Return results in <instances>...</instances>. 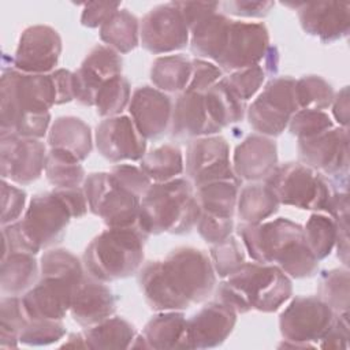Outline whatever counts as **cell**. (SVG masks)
<instances>
[{"label":"cell","instance_id":"obj_10","mask_svg":"<svg viewBox=\"0 0 350 350\" xmlns=\"http://www.w3.org/2000/svg\"><path fill=\"white\" fill-rule=\"evenodd\" d=\"M89 211L108 228L131 227L138 221L141 197L119 185L111 172H92L82 185Z\"/></svg>","mask_w":350,"mask_h":350},{"label":"cell","instance_id":"obj_39","mask_svg":"<svg viewBox=\"0 0 350 350\" xmlns=\"http://www.w3.org/2000/svg\"><path fill=\"white\" fill-rule=\"evenodd\" d=\"M350 276L347 267L321 272L317 282V297L336 314L349 313Z\"/></svg>","mask_w":350,"mask_h":350},{"label":"cell","instance_id":"obj_22","mask_svg":"<svg viewBox=\"0 0 350 350\" xmlns=\"http://www.w3.org/2000/svg\"><path fill=\"white\" fill-rule=\"evenodd\" d=\"M237 313L213 299L186 320L183 349H212L220 346L232 332Z\"/></svg>","mask_w":350,"mask_h":350},{"label":"cell","instance_id":"obj_51","mask_svg":"<svg viewBox=\"0 0 350 350\" xmlns=\"http://www.w3.org/2000/svg\"><path fill=\"white\" fill-rule=\"evenodd\" d=\"M109 172L119 185L139 197H142L148 187L152 185L145 172L139 167L131 164H116L111 168Z\"/></svg>","mask_w":350,"mask_h":350},{"label":"cell","instance_id":"obj_23","mask_svg":"<svg viewBox=\"0 0 350 350\" xmlns=\"http://www.w3.org/2000/svg\"><path fill=\"white\" fill-rule=\"evenodd\" d=\"M129 113L145 139L163 137L171 124L172 101L161 90L152 86L137 88L130 98Z\"/></svg>","mask_w":350,"mask_h":350},{"label":"cell","instance_id":"obj_35","mask_svg":"<svg viewBox=\"0 0 350 350\" xmlns=\"http://www.w3.org/2000/svg\"><path fill=\"white\" fill-rule=\"evenodd\" d=\"M191 75V59L185 55H165L153 60L150 81L156 89L167 93H182Z\"/></svg>","mask_w":350,"mask_h":350},{"label":"cell","instance_id":"obj_21","mask_svg":"<svg viewBox=\"0 0 350 350\" xmlns=\"http://www.w3.org/2000/svg\"><path fill=\"white\" fill-rule=\"evenodd\" d=\"M123 60L120 53L107 45H96L86 55L79 68L72 72L74 100L81 105L94 107V100L101 85L122 75Z\"/></svg>","mask_w":350,"mask_h":350},{"label":"cell","instance_id":"obj_45","mask_svg":"<svg viewBox=\"0 0 350 350\" xmlns=\"http://www.w3.org/2000/svg\"><path fill=\"white\" fill-rule=\"evenodd\" d=\"M267 77L265 68L258 63L256 66L230 72L227 77H223V79L231 92L239 100L246 103L258 92Z\"/></svg>","mask_w":350,"mask_h":350},{"label":"cell","instance_id":"obj_40","mask_svg":"<svg viewBox=\"0 0 350 350\" xmlns=\"http://www.w3.org/2000/svg\"><path fill=\"white\" fill-rule=\"evenodd\" d=\"M44 172L55 189L79 187L86 178L85 168L79 161L52 149L48 150Z\"/></svg>","mask_w":350,"mask_h":350},{"label":"cell","instance_id":"obj_54","mask_svg":"<svg viewBox=\"0 0 350 350\" xmlns=\"http://www.w3.org/2000/svg\"><path fill=\"white\" fill-rule=\"evenodd\" d=\"M189 29L191 30L200 21L215 14L220 8V3H202V1H174Z\"/></svg>","mask_w":350,"mask_h":350},{"label":"cell","instance_id":"obj_47","mask_svg":"<svg viewBox=\"0 0 350 350\" xmlns=\"http://www.w3.org/2000/svg\"><path fill=\"white\" fill-rule=\"evenodd\" d=\"M66 335L62 320H30L19 334V343L27 346H46L56 343Z\"/></svg>","mask_w":350,"mask_h":350},{"label":"cell","instance_id":"obj_37","mask_svg":"<svg viewBox=\"0 0 350 350\" xmlns=\"http://www.w3.org/2000/svg\"><path fill=\"white\" fill-rule=\"evenodd\" d=\"M139 168L152 183L168 182L179 178L185 171L183 153L172 144L160 145L144 154L139 160Z\"/></svg>","mask_w":350,"mask_h":350},{"label":"cell","instance_id":"obj_33","mask_svg":"<svg viewBox=\"0 0 350 350\" xmlns=\"http://www.w3.org/2000/svg\"><path fill=\"white\" fill-rule=\"evenodd\" d=\"M204 98L209 118L219 131L241 122L246 115V104L231 92L223 78L204 93Z\"/></svg>","mask_w":350,"mask_h":350},{"label":"cell","instance_id":"obj_56","mask_svg":"<svg viewBox=\"0 0 350 350\" xmlns=\"http://www.w3.org/2000/svg\"><path fill=\"white\" fill-rule=\"evenodd\" d=\"M56 89H57V103L56 105L66 104L74 100V83H72V72L66 68H57L52 72Z\"/></svg>","mask_w":350,"mask_h":350},{"label":"cell","instance_id":"obj_43","mask_svg":"<svg viewBox=\"0 0 350 350\" xmlns=\"http://www.w3.org/2000/svg\"><path fill=\"white\" fill-rule=\"evenodd\" d=\"M295 96L299 109L324 111L331 107L335 92L320 75H304L295 79Z\"/></svg>","mask_w":350,"mask_h":350},{"label":"cell","instance_id":"obj_1","mask_svg":"<svg viewBox=\"0 0 350 350\" xmlns=\"http://www.w3.org/2000/svg\"><path fill=\"white\" fill-rule=\"evenodd\" d=\"M146 305L156 310H185L205 301L216 286L211 257L197 247L180 246L138 271Z\"/></svg>","mask_w":350,"mask_h":350},{"label":"cell","instance_id":"obj_48","mask_svg":"<svg viewBox=\"0 0 350 350\" xmlns=\"http://www.w3.org/2000/svg\"><path fill=\"white\" fill-rule=\"evenodd\" d=\"M223 78V71L213 62L205 59H191V75L186 92L204 94Z\"/></svg>","mask_w":350,"mask_h":350},{"label":"cell","instance_id":"obj_25","mask_svg":"<svg viewBox=\"0 0 350 350\" xmlns=\"http://www.w3.org/2000/svg\"><path fill=\"white\" fill-rule=\"evenodd\" d=\"M276 167L278 146L271 137L252 134L234 150L232 170L239 180H265Z\"/></svg>","mask_w":350,"mask_h":350},{"label":"cell","instance_id":"obj_42","mask_svg":"<svg viewBox=\"0 0 350 350\" xmlns=\"http://www.w3.org/2000/svg\"><path fill=\"white\" fill-rule=\"evenodd\" d=\"M131 98V86L123 75L105 81L98 89L94 100L96 111L103 118L118 116L126 109Z\"/></svg>","mask_w":350,"mask_h":350},{"label":"cell","instance_id":"obj_41","mask_svg":"<svg viewBox=\"0 0 350 350\" xmlns=\"http://www.w3.org/2000/svg\"><path fill=\"white\" fill-rule=\"evenodd\" d=\"M0 347H16L19 334L30 321L19 295H3L0 301Z\"/></svg>","mask_w":350,"mask_h":350},{"label":"cell","instance_id":"obj_6","mask_svg":"<svg viewBox=\"0 0 350 350\" xmlns=\"http://www.w3.org/2000/svg\"><path fill=\"white\" fill-rule=\"evenodd\" d=\"M201 208L196 189L186 178L152 183L141 197L137 226L149 237L167 234H187L198 220Z\"/></svg>","mask_w":350,"mask_h":350},{"label":"cell","instance_id":"obj_5","mask_svg":"<svg viewBox=\"0 0 350 350\" xmlns=\"http://www.w3.org/2000/svg\"><path fill=\"white\" fill-rule=\"evenodd\" d=\"M72 215L53 189L36 194L22 219L3 226V256L12 252L37 254L42 249H49L60 243Z\"/></svg>","mask_w":350,"mask_h":350},{"label":"cell","instance_id":"obj_9","mask_svg":"<svg viewBox=\"0 0 350 350\" xmlns=\"http://www.w3.org/2000/svg\"><path fill=\"white\" fill-rule=\"evenodd\" d=\"M265 183L279 204L305 211H324L332 193L328 178L299 161L278 164Z\"/></svg>","mask_w":350,"mask_h":350},{"label":"cell","instance_id":"obj_58","mask_svg":"<svg viewBox=\"0 0 350 350\" xmlns=\"http://www.w3.org/2000/svg\"><path fill=\"white\" fill-rule=\"evenodd\" d=\"M62 347H74V349H85V342H83V336L82 332H77V334H71L68 336V339L62 345Z\"/></svg>","mask_w":350,"mask_h":350},{"label":"cell","instance_id":"obj_44","mask_svg":"<svg viewBox=\"0 0 350 350\" xmlns=\"http://www.w3.org/2000/svg\"><path fill=\"white\" fill-rule=\"evenodd\" d=\"M211 261L216 275L224 279L246 262V252L242 242L231 234L224 241L212 245Z\"/></svg>","mask_w":350,"mask_h":350},{"label":"cell","instance_id":"obj_36","mask_svg":"<svg viewBox=\"0 0 350 350\" xmlns=\"http://www.w3.org/2000/svg\"><path fill=\"white\" fill-rule=\"evenodd\" d=\"M241 185L239 180H215L194 187L201 211L220 217H232Z\"/></svg>","mask_w":350,"mask_h":350},{"label":"cell","instance_id":"obj_19","mask_svg":"<svg viewBox=\"0 0 350 350\" xmlns=\"http://www.w3.org/2000/svg\"><path fill=\"white\" fill-rule=\"evenodd\" d=\"M97 152L111 163L139 161L146 153V139L127 115L101 120L94 131Z\"/></svg>","mask_w":350,"mask_h":350},{"label":"cell","instance_id":"obj_46","mask_svg":"<svg viewBox=\"0 0 350 350\" xmlns=\"http://www.w3.org/2000/svg\"><path fill=\"white\" fill-rule=\"evenodd\" d=\"M334 127L331 116L325 111L317 109H298L288 122V131L291 135L299 138H309Z\"/></svg>","mask_w":350,"mask_h":350},{"label":"cell","instance_id":"obj_31","mask_svg":"<svg viewBox=\"0 0 350 350\" xmlns=\"http://www.w3.org/2000/svg\"><path fill=\"white\" fill-rule=\"evenodd\" d=\"M279 201L267 183L245 185L238 193L237 215L241 223L256 224L275 215L279 209Z\"/></svg>","mask_w":350,"mask_h":350},{"label":"cell","instance_id":"obj_18","mask_svg":"<svg viewBox=\"0 0 350 350\" xmlns=\"http://www.w3.org/2000/svg\"><path fill=\"white\" fill-rule=\"evenodd\" d=\"M62 49L57 30L46 25L29 26L19 37L12 66L26 74H51L59 63Z\"/></svg>","mask_w":350,"mask_h":350},{"label":"cell","instance_id":"obj_3","mask_svg":"<svg viewBox=\"0 0 350 350\" xmlns=\"http://www.w3.org/2000/svg\"><path fill=\"white\" fill-rule=\"evenodd\" d=\"M86 271L70 250L48 249L40 258L37 283L22 294V304L30 320H62L70 312L75 288Z\"/></svg>","mask_w":350,"mask_h":350},{"label":"cell","instance_id":"obj_17","mask_svg":"<svg viewBox=\"0 0 350 350\" xmlns=\"http://www.w3.org/2000/svg\"><path fill=\"white\" fill-rule=\"evenodd\" d=\"M269 48V31L262 22L234 21L230 25L224 51L215 63L221 71L234 72L262 62Z\"/></svg>","mask_w":350,"mask_h":350},{"label":"cell","instance_id":"obj_50","mask_svg":"<svg viewBox=\"0 0 350 350\" xmlns=\"http://www.w3.org/2000/svg\"><path fill=\"white\" fill-rule=\"evenodd\" d=\"M26 193L25 190L8 183L1 182V226L11 224L21 219L25 211Z\"/></svg>","mask_w":350,"mask_h":350},{"label":"cell","instance_id":"obj_27","mask_svg":"<svg viewBox=\"0 0 350 350\" xmlns=\"http://www.w3.org/2000/svg\"><path fill=\"white\" fill-rule=\"evenodd\" d=\"M186 316L182 310H163L154 314L144 327L131 347L142 349H183Z\"/></svg>","mask_w":350,"mask_h":350},{"label":"cell","instance_id":"obj_53","mask_svg":"<svg viewBox=\"0 0 350 350\" xmlns=\"http://www.w3.org/2000/svg\"><path fill=\"white\" fill-rule=\"evenodd\" d=\"M321 349H347L349 347V313L335 314L331 327L319 340Z\"/></svg>","mask_w":350,"mask_h":350},{"label":"cell","instance_id":"obj_52","mask_svg":"<svg viewBox=\"0 0 350 350\" xmlns=\"http://www.w3.org/2000/svg\"><path fill=\"white\" fill-rule=\"evenodd\" d=\"M273 1H250V0H235L220 3L221 12L224 15H234L242 18H264L273 8Z\"/></svg>","mask_w":350,"mask_h":350},{"label":"cell","instance_id":"obj_12","mask_svg":"<svg viewBox=\"0 0 350 350\" xmlns=\"http://www.w3.org/2000/svg\"><path fill=\"white\" fill-rule=\"evenodd\" d=\"M299 109L293 77H273L246 109L250 127L261 135L278 137Z\"/></svg>","mask_w":350,"mask_h":350},{"label":"cell","instance_id":"obj_29","mask_svg":"<svg viewBox=\"0 0 350 350\" xmlns=\"http://www.w3.org/2000/svg\"><path fill=\"white\" fill-rule=\"evenodd\" d=\"M232 19L223 12H215L200 21L190 30V49L200 59L216 63L221 56Z\"/></svg>","mask_w":350,"mask_h":350},{"label":"cell","instance_id":"obj_8","mask_svg":"<svg viewBox=\"0 0 350 350\" xmlns=\"http://www.w3.org/2000/svg\"><path fill=\"white\" fill-rule=\"evenodd\" d=\"M57 89L51 74H26L4 68L0 81V131L27 113H45L56 105Z\"/></svg>","mask_w":350,"mask_h":350},{"label":"cell","instance_id":"obj_28","mask_svg":"<svg viewBox=\"0 0 350 350\" xmlns=\"http://www.w3.org/2000/svg\"><path fill=\"white\" fill-rule=\"evenodd\" d=\"M48 146L81 163L93 149L90 127L81 118L59 116L49 127Z\"/></svg>","mask_w":350,"mask_h":350},{"label":"cell","instance_id":"obj_20","mask_svg":"<svg viewBox=\"0 0 350 350\" xmlns=\"http://www.w3.org/2000/svg\"><path fill=\"white\" fill-rule=\"evenodd\" d=\"M297 11L302 30L323 44H332L350 31V4L345 1L283 3Z\"/></svg>","mask_w":350,"mask_h":350},{"label":"cell","instance_id":"obj_49","mask_svg":"<svg viewBox=\"0 0 350 350\" xmlns=\"http://www.w3.org/2000/svg\"><path fill=\"white\" fill-rule=\"evenodd\" d=\"M196 228L200 237L206 243L215 245L224 241L232 234L234 220L232 217H220L201 211L196 223Z\"/></svg>","mask_w":350,"mask_h":350},{"label":"cell","instance_id":"obj_2","mask_svg":"<svg viewBox=\"0 0 350 350\" xmlns=\"http://www.w3.org/2000/svg\"><path fill=\"white\" fill-rule=\"evenodd\" d=\"M237 232L245 252L256 262L273 264L294 279L312 278L319 271V260L305 242L304 227L290 219L241 223Z\"/></svg>","mask_w":350,"mask_h":350},{"label":"cell","instance_id":"obj_38","mask_svg":"<svg viewBox=\"0 0 350 350\" xmlns=\"http://www.w3.org/2000/svg\"><path fill=\"white\" fill-rule=\"evenodd\" d=\"M336 223L327 213H312L304 226L305 242L319 261L331 254L336 243Z\"/></svg>","mask_w":350,"mask_h":350},{"label":"cell","instance_id":"obj_32","mask_svg":"<svg viewBox=\"0 0 350 350\" xmlns=\"http://www.w3.org/2000/svg\"><path fill=\"white\" fill-rule=\"evenodd\" d=\"M100 40L118 53H129L139 45V21L127 8H119L101 25Z\"/></svg>","mask_w":350,"mask_h":350},{"label":"cell","instance_id":"obj_30","mask_svg":"<svg viewBox=\"0 0 350 350\" xmlns=\"http://www.w3.org/2000/svg\"><path fill=\"white\" fill-rule=\"evenodd\" d=\"M36 254L12 252L1 257L0 288L3 295H21L31 288L40 278Z\"/></svg>","mask_w":350,"mask_h":350},{"label":"cell","instance_id":"obj_34","mask_svg":"<svg viewBox=\"0 0 350 350\" xmlns=\"http://www.w3.org/2000/svg\"><path fill=\"white\" fill-rule=\"evenodd\" d=\"M85 349H129L135 339V329L123 317H108L107 320L86 327L82 331Z\"/></svg>","mask_w":350,"mask_h":350},{"label":"cell","instance_id":"obj_13","mask_svg":"<svg viewBox=\"0 0 350 350\" xmlns=\"http://www.w3.org/2000/svg\"><path fill=\"white\" fill-rule=\"evenodd\" d=\"M299 163L313 168L329 180H347L349 129L332 127L297 144Z\"/></svg>","mask_w":350,"mask_h":350},{"label":"cell","instance_id":"obj_4","mask_svg":"<svg viewBox=\"0 0 350 350\" xmlns=\"http://www.w3.org/2000/svg\"><path fill=\"white\" fill-rule=\"evenodd\" d=\"M293 295L291 279L273 264L245 262L217 286L215 299L237 314L276 312Z\"/></svg>","mask_w":350,"mask_h":350},{"label":"cell","instance_id":"obj_16","mask_svg":"<svg viewBox=\"0 0 350 350\" xmlns=\"http://www.w3.org/2000/svg\"><path fill=\"white\" fill-rule=\"evenodd\" d=\"M189 40L190 29L174 1L153 7L139 22V44L153 55L182 49Z\"/></svg>","mask_w":350,"mask_h":350},{"label":"cell","instance_id":"obj_7","mask_svg":"<svg viewBox=\"0 0 350 350\" xmlns=\"http://www.w3.org/2000/svg\"><path fill=\"white\" fill-rule=\"evenodd\" d=\"M148 238L137 224L103 231L83 252L86 273L105 283L137 273L144 262V245Z\"/></svg>","mask_w":350,"mask_h":350},{"label":"cell","instance_id":"obj_55","mask_svg":"<svg viewBox=\"0 0 350 350\" xmlns=\"http://www.w3.org/2000/svg\"><path fill=\"white\" fill-rule=\"evenodd\" d=\"M120 7V3H86L83 4V10L81 14V23L85 27L96 29L101 27V25Z\"/></svg>","mask_w":350,"mask_h":350},{"label":"cell","instance_id":"obj_14","mask_svg":"<svg viewBox=\"0 0 350 350\" xmlns=\"http://www.w3.org/2000/svg\"><path fill=\"white\" fill-rule=\"evenodd\" d=\"M185 170L194 187L215 180H239L230 161L228 142L217 134L193 138L189 142Z\"/></svg>","mask_w":350,"mask_h":350},{"label":"cell","instance_id":"obj_15","mask_svg":"<svg viewBox=\"0 0 350 350\" xmlns=\"http://www.w3.org/2000/svg\"><path fill=\"white\" fill-rule=\"evenodd\" d=\"M48 150L37 138L0 131V172L4 180L30 185L45 170Z\"/></svg>","mask_w":350,"mask_h":350},{"label":"cell","instance_id":"obj_26","mask_svg":"<svg viewBox=\"0 0 350 350\" xmlns=\"http://www.w3.org/2000/svg\"><path fill=\"white\" fill-rule=\"evenodd\" d=\"M170 131L176 139H193L219 133L209 118L204 94L186 90L179 93L172 105Z\"/></svg>","mask_w":350,"mask_h":350},{"label":"cell","instance_id":"obj_57","mask_svg":"<svg viewBox=\"0 0 350 350\" xmlns=\"http://www.w3.org/2000/svg\"><path fill=\"white\" fill-rule=\"evenodd\" d=\"M332 115L339 127L349 129V86H343L335 93L332 100Z\"/></svg>","mask_w":350,"mask_h":350},{"label":"cell","instance_id":"obj_24","mask_svg":"<svg viewBox=\"0 0 350 350\" xmlns=\"http://www.w3.org/2000/svg\"><path fill=\"white\" fill-rule=\"evenodd\" d=\"M118 298L105 284L88 273L74 291L70 314L82 327L96 325L116 312Z\"/></svg>","mask_w":350,"mask_h":350},{"label":"cell","instance_id":"obj_11","mask_svg":"<svg viewBox=\"0 0 350 350\" xmlns=\"http://www.w3.org/2000/svg\"><path fill=\"white\" fill-rule=\"evenodd\" d=\"M335 312L317 295H298L279 316L284 347H317L331 327Z\"/></svg>","mask_w":350,"mask_h":350}]
</instances>
